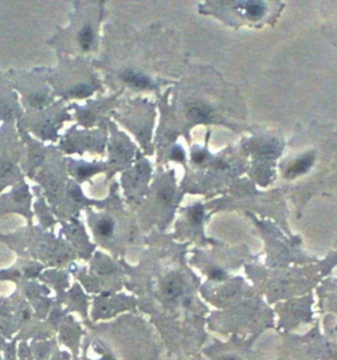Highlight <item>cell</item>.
I'll use <instances>...</instances> for the list:
<instances>
[{"mask_svg": "<svg viewBox=\"0 0 337 360\" xmlns=\"http://www.w3.org/2000/svg\"><path fill=\"white\" fill-rule=\"evenodd\" d=\"M236 8L238 11L244 14L246 18L252 20L260 19L264 12H266V4L263 2H244V3H237Z\"/></svg>", "mask_w": 337, "mask_h": 360, "instance_id": "1", "label": "cell"}, {"mask_svg": "<svg viewBox=\"0 0 337 360\" xmlns=\"http://www.w3.org/2000/svg\"><path fill=\"white\" fill-rule=\"evenodd\" d=\"M312 164H314V155L302 156V158H299L296 162H294V163L290 166L287 172H286V176H287V178H295V176H299V175L307 172Z\"/></svg>", "mask_w": 337, "mask_h": 360, "instance_id": "2", "label": "cell"}, {"mask_svg": "<svg viewBox=\"0 0 337 360\" xmlns=\"http://www.w3.org/2000/svg\"><path fill=\"white\" fill-rule=\"evenodd\" d=\"M123 80L128 84H131L135 88H139V89H146L151 86V80H150L147 76L142 75V73H136V72H124L122 75Z\"/></svg>", "mask_w": 337, "mask_h": 360, "instance_id": "3", "label": "cell"}, {"mask_svg": "<svg viewBox=\"0 0 337 360\" xmlns=\"http://www.w3.org/2000/svg\"><path fill=\"white\" fill-rule=\"evenodd\" d=\"M93 40H94L93 30H92L89 26L85 27V28L80 32V36H78V41H80V45L82 47V49H89L90 45L93 44Z\"/></svg>", "mask_w": 337, "mask_h": 360, "instance_id": "4", "label": "cell"}, {"mask_svg": "<svg viewBox=\"0 0 337 360\" xmlns=\"http://www.w3.org/2000/svg\"><path fill=\"white\" fill-rule=\"evenodd\" d=\"M189 115L192 118L196 119H206L210 115V110L209 108L204 106V105H192L188 110Z\"/></svg>", "mask_w": 337, "mask_h": 360, "instance_id": "5", "label": "cell"}, {"mask_svg": "<svg viewBox=\"0 0 337 360\" xmlns=\"http://www.w3.org/2000/svg\"><path fill=\"white\" fill-rule=\"evenodd\" d=\"M112 229H114V224L110 221V220H102L98 223L96 225V230H98V233L100 236H104V237H108L110 234L112 233Z\"/></svg>", "mask_w": 337, "mask_h": 360, "instance_id": "6", "label": "cell"}, {"mask_svg": "<svg viewBox=\"0 0 337 360\" xmlns=\"http://www.w3.org/2000/svg\"><path fill=\"white\" fill-rule=\"evenodd\" d=\"M180 285L178 283V281H174V279H170L168 281L166 287H164V293L167 294L168 297L174 298V297H178V294H180Z\"/></svg>", "mask_w": 337, "mask_h": 360, "instance_id": "7", "label": "cell"}, {"mask_svg": "<svg viewBox=\"0 0 337 360\" xmlns=\"http://www.w3.org/2000/svg\"><path fill=\"white\" fill-rule=\"evenodd\" d=\"M202 217H204V211H202L201 207H193L189 211V219H190L192 223H200Z\"/></svg>", "mask_w": 337, "mask_h": 360, "instance_id": "8", "label": "cell"}, {"mask_svg": "<svg viewBox=\"0 0 337 360\" xmlns=\"http://www.w3.org/2000/svg\"><path fill=\"white\" fill-rule=\"evenodd\" d=\"M72 93L74 94V96H78V97H86L92 93V90H90L89 86L78 85V86H76L74 89L72 90Z\"/></svg>", "mask_w": 337, "mask_h": 360, "instance_id": "9", "label": "cell"}, {"mask_svg": "<svg viewBox=\"0 0 337 360\" xmlns=\"http://www.w3.org/2000/svg\"><path fill=\"white\" fill-rule=\"evenodd\" d=\"M14 171V166L8 162H0V178L7 176Z\"/></svg>", "mask_w": 337, "mask_h": 360, "instance_id": "10", "label": "cell"}, {"mask_svg": "<svg viewBox=\"0 0 337 360\" xmlns=\"http://www.w3.org/2000/svg\"><path fill=\"white\" fill-rule=\"evenodd\" d=\"M209 277H210L212 279H217V281H220V279H222L224 277H225V273H224L221 269L213 267V269L209 270Z\"/></svg>", "mask_w": 337, "mask_h": 360, "instance_id": "11", "label": "cell"}, {"mask_svg": "<svg viewBox=\"0 0 337 360\" xmlns=\"http://www.w3.org/2000/svg\"><path fill=\"white\" fill-rule=\"evenodd\" d=\"M206 159V154L204 151H196L193 154V160L196 162V163H202L204 160Z\"/></svg>", "mask_w": 337, "mask_h": 360, "instance_id": "12", "label": "cell"}, {"mask_svg": "<svg viewBox=\"0 0 337 360\" xmlns=\"http://www.w3.org/2000/svg\"><path fill=\"white\" fill-rule=\"evenodd\" d=\"M94 168H90V167H81L80 170H78V174H80V176H89V175H92L94 172Z\"/></svg>", "mask_w": 337, "mask_h": 360, "instance_id": "13", "label": "cell"}, {"mask_svg": "<svg viewBox=\"0 0 337 360\" xmlns=\"http://www.w3.org/2000/svg\"><path fill=\"white\" fill-rule=\"evenodd\" d=\"M172 158L176 160H182L184 159V152H182V149H174V152H172Z\"/></svg>", "mask_w": 337, "mask_h": 360, "instance_id": "14", "label": "cell"}, {"mask_svg": "<svg viewBox=\"0 0 337 360\" xmlns=\"http://www.w3.org/2000/svg\"><path fill=\"white\" fill-rule=\"evenodd\" d=\"M44 101V97H41V96H38V97H34L32 100H30V102L34 105H36V106H38V105L41 104Z\"/></svg>", "mask_w": 337, "mask_h": 360, "instance_id": "15", "label": "cell"}, {"mask_svg": "<svg viewBox=\"0 0 337 360\" xmlns=\"http://www.w3.org/2000/svg\"><path fill=\"white\" fill-rule=\"evenodd\" d=\"M221 360H238L237 357H234V356H226V357H222Z\"/></svg>", "mask_w": 337, "mask_h": 360, "instance_id": "16", "label": "cell"}, {"mask_svg": "<svg viewBox=\"0 0 337 360\" xmlns=\"http://www.w3.org/2000/svg\"><path fill=\"white\" fill-rule=\"evenodd\" d=\"M102 360H114V359H112V357H104V359H102Z\"/></svg>", "mask_w": 337, "mask_h": 360, "instance_id": "17", "label": "cell"}]
</instances>
